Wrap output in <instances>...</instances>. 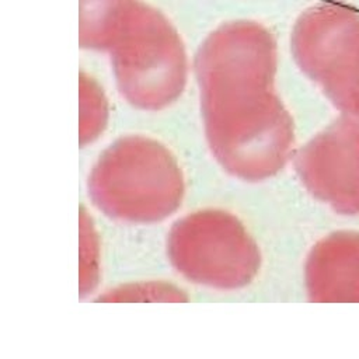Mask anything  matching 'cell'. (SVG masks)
I'll return each mask as SVG.
<instances>
[{"label":"cell","instance_id":"6da1fadb","mask_svg":"<svg viewBox=\"0 0 359 359\" xmlns=\"http://www.w3.org/2000/svg\"><path fill=\"white\" fill-rule=\"evenodd\" d=\"M275 67L236 62L198 74L205 133L222 167L245 181L275 175L287 161L293 122L272 90Z\"/></svg>","mask_w":359,"mask_h":359},{"label":"cell","instance_id":"7a4b0ae2","mask_svg":"<svg viewBox=\"0 0 359 359\" xmlns=\"http://www.w3.org/2000/svg\"><path fill=\"white\" fill-rule=\"evenodd\" d=\"M184 175L160 142L130 135L114 142L88 177V194L105 215L132 223H153L174 213L184 198Z\"/></svg>","mask_w":359,"mask_h":359},{"label":"cell","instance_id":"3957f363","mask_svg":"<svg viewBox=\"0 0 359 359\" xmlns=\"http://www.w3.org/2000/svg\"><path fill=\"white\" fill-rule=\"evenodd\" d=\"M167 251L181 275L217 289L248 285L261 265L252 236L222 209H202L177 220L168 233Z\"/></svg>","mask_w":359,"mask_h":359},{"label":"cell","instance_id":"277c9868","mask_svg":"<svg viewBox=\"0 0 359 359\" xmlns=\"http://www.w3.org/2000/svg\"><path fill=\"white\" fill-rule=\"evenodd\" d=\"M293 50L337 107L359 114V13L352 6L330 1L306 13L296 25Z\"/></svg>","mask_w":359,"mask_h":359},{"label":"cell","instance_id":"5b68a950","mask_svg":"<svg viewBox=\"0 0 359 359\" xmlns=\"http://www.w3.org/2000/svg\"><path fill=\"white\" fill-rule=\"evenodd\" d=\"M112 59L125 98L143 109L171 104L185 83V53L178 36L163 24H146L114 41Z\"/></svg>","mask_w":359,"mask_h":359},{"label":"cell","instance_id":"8992f818","mask_svg":"<svg viewBox=\"0 0 359 359\" xmlns=\"http://www.w3.org/2000/svg\"><path fill=\"white\" fill-rule=\"evenodd\" d=\"M97 88L90 86V90L81 91V125L80 143L86 144L94 140L105 126L107 107L105 100L100 95Z\"/></svg>","mask_w":359,"mask_h":359}]
</instances>
